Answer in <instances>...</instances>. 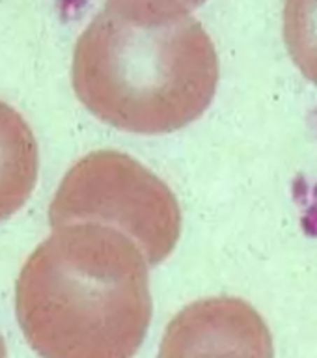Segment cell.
Listing matches in <instances>:
<instances>
[{
  "label": "cell",
  "instance_id": "1",
  "mask_svg": "<svg viewBox=\"0 0 317 358\" xmlns=\"http://www.w3.org/2000/svg\"><path fill=\"white\" fill-rule=\"evenodd\" d=\"M148 267L120 229L56 226L17 278L22 334L41 358H134L153 312Z\"/></svg>",
  "mask_w": 317,
  "mask_h": 358
},
{
  "label": "cell",
  "instance_id": "2",
  "mask_svg": "<svg viewBox=\"0 0 317 358\" xmlns=\"http://www.w3.org/2000/svg\"><path fill=\"white\" fill-rule=\"evenodd\" d=\"M78 101L103 123L133 134L187 127L217 94L218 56L190 15H134L105 6L75 43Z\"/></svg>",
  "mask_w": 317,
  "mask_h": 358
},
{
  "label": "cell",
  "instance_id": "3",
  "mask_svg": "<svg viewBox=\"0 0 317 358\" xmlns=\"http://www.w3.org/2000/svg\"><path fill=\"white\" fill-rule=\"evenodd\" d=\"M50 228L95 222L116 228L139 245L148 265H159L181 235V209L172 189L127 153L92 151L66 172L49 206Z\"/></svg>",
  "mask_w": 317,
  "mask_h": 358
},
{
  "label": "cell",
  "instance_id": "4",
  "mask_svg": "<svg viewBox=\"0 0 317 358\" xmlns=\"http://www.w3.org/2000/svg\"><path fill=\"white\" fill-rule=\"evenodd\" d=\"M267 323L243 299L190 302L168 323L157 358H273Z\"/></svg>",
  "mask_w": 317,
  "mask_h": 358
},
{
  "label": "cell",
  "instance_id": "5",
  "mask_svg": "<svg viewBox=\"0 0 317 358\" xmlns=\"http://www.w3.org/2000/svg\"><path fill=\"white\" fill-rule=\"evenodd\" d=\"M39 172L38 142L27 120L0 101V222L32 194Z\"/></svg>",
  "mask_w": 317,
  "mask_h": 358
},
{
  "label": "cell",
  "instance_id": "6",
  "mask_svg": "<svg viewBox=\"0 0 317 358\" xmlns=\"http://www.w3.org/2000/svg\"><path fill=\"white\" fill-rule=\"evenodd\" d=\"M284 39L291 60L317 86V0H286Z\"/></svg>",
  "mask_w": 317,
  "mask_h": 358
},
{
  "label": "cell",
  "instance_id": "7",
  "mask_svg": "<svg viewBox=\"0 0 317 358\" xmlns=\"http://www.w3.org/2000/svg\"><path fill=\"white\" fill-rule=\"evenodd\" d=\"M204 2L206 0H106V6L134 15L170 17L189 15Z\"/></svg>",
  "mask_w": 317,
  "mask_h": 358
},
{
  "label": "cell",
  "instance_id": "8",
  "mask_svg": "<svg viewBox=\"0 0 317 358\" xmlns=\"http://www.w3.org/2000/svg\"><path fill=\"white\" fill-rule=\"evenodd\" d=\"M0 358H8V352H6V343L0 336Z\"/></svg>",
  "mask_w": 317,
  "mask_h": 358
}]
</instances>
